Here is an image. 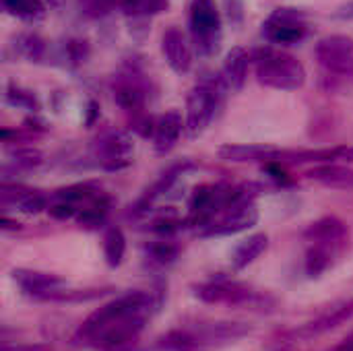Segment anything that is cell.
Wrapping results in <instances>:
<instances>
[{
    "instance_id": "277c9868",
    "label": "cell",
    "mask_w": 353,
    "mask_h": 351,
    "mask_svg": "<svg viewBox=\"0 0 353 351\" xmlns=\"http://www.w3.org/2000/svg\"><path fill=\"white\" fill-rule=\"evenodd\" d=\"M230 89L221 74L203 77L186 97V132L196 139L213 122L217 110L223 101V91Z\"/></svg>"
},
{
    "instance_id": "9c48e42d",
    "label": "cell",
    "mask_w": 353,
    "mask_h": 351,
    "mask_svg": "<svg viewBox=\"0 0 353 351\" xmlns=\"http://www.w3.org/2000/svg\"><path fill=\"white\" fill-rule=\"evenodd\" d=\"M12 281L17 283L19 292L33 300V302H58V296L68 288V283L56 275V273H46L37 269H14L10 273Z\"/></svg>"
},
{
    "instance_id": "ba28073f",
    "label": "cell",
    "mask_w": 353,
    "mask_h": 351,
    "mask_svg": "<svg viewBox=\"0 0 353 351\" xmlns=\"http://www.w3.org/2000/svg\"><path fill=\"white\" fill-rule=\"evenodd\" d=\"M93 157L105 172H120L132 163L134 141L124 130H105L93 143Z\"/></svg>"
},
{
    "instance_id": "1f68e13d",
    "label": "cell",
    "mask_w": 353,
    "mask_h": 351,
    "mask_svg": "<svg viewBox=\"0 0 353 351\" xmlns=\"http://www.w3.org/2000/svg\"><path fill=\"white\" fill-rule=\"evenodd\" d=\"M2 351H52L50 345L46 343H21V345H4Z\"/></svg>"
},
{
    "instance_id": "d6a6232c",
    "label": "cell",
    "mask_w": 353,
    "mask_h": 351,
    "mask_svg": "<svg viewBox=\"0 0 353 351\" xmlns=\"http://www.w3.org/2000/svg\"><path fill=\"white\" fill-rule=\"evenodd\" d=\"M335 19H343V21L353 19V0L345 2L343 6H339V8L335 10Z\"/></svg>"
},
{
    "instance_id": "6da1fadb",
    "label": "cell",
    "mask_w": 353,
    "mask_h": 351,
    "mask_svg": "<svg viewBox=\"0 0 353 351\" xmlns=\"http://www.w3.org/2000/svg\"><path fill=\"white\" fill-rule=\"evenodd\" d=\"M163 290H132L91 312L72 335L74 345L99 351L130 350L147 323L159 312Z\"/></svg>"
},
{
    "instance_id": "4fadbf2b",
    "label": "cell",
    "mask_w": 353,
    "mask_h": 351,
    "mask_svg": "<svg viewBox=\"0 0 353 351\" xmlns=\"http://www.w3.org/2000/svg\"><path fill=\"white\" fill-rule=\"evenodd\" d=\"M161 52L165 56L168 66L176 74H186L192 68V46L186 37V33L172 25L161 35Z\"/></svg>"
},
{
    "instance_id": "4dcf8cb0",
    "label": "cell",
    "mask_w": 353,
    "mask_h": 351,
    "mask_svg": "<svg viewBox=\"0 0 353 351\" xmlns=\"http://www.w3.org/2000/svg\"><path fill=\"white\" fill-rule=\"evenodd\" d=\"M14 161H17L19 166H25V168H33V166H39V163H41V153L35 151V149L17 151V153H14Z\"/></svg>"
},
{
    "instance_id": "9a60e30c",
    "label": "cell",
    "mask_w": 353,
    "mask_h": 351,
    "mask_svg": "<svg viewBox=\"0 0 353 351\" xmlns=\"http://www.w3.org/2000/svg\"><path fill=\"white\" fill-rule=\"evenodd\" d=\"M217 155L225 161H236V163H252V161H263V163H283L285 151L271 147V145H223L217 149Z\"/></svg>"
},
{
    "instance_id": "836d02e7",
    "label": "cell",
    "mask_w": 353,
    "mask_h": 351,
    "mask_svg": "<svg viewBox=\"0 0 353 351\" xmlns=\"http://www.w3.org/2000/svg\"><path fill=\"white\" fill-rule=\"evenodd\" d=\"M89 118H87V124H93V120H95V116H97V103L95 101H89Z\"/></svg>"
},
{
    "instance_id": "8fae6325",
    "label": "cell",
    "mask_w": 353,
    "mask_h": 351,
    "mask_svg": "<svg viewBox=\"0 0 353 351\" xmlns=\"http://www.w3.org/2000/svg\"><path fill=\"white\" fill-rule=\"evenodd\" d=\"M259 221V209L254 201H246L240 205H234L219 213L207 228H203L199 234L203 238H217V236H234L244 230H250Z\"/></svg>"
},
{
    "instance_id": "5bb4252c",
    "label": "cell",
    "mask_w": 353,
    "mask_h": 351,
    "mask_svg": "<svg viewBox=\"0 0 353 351\" xmlns=\"http://www.w3.org/2000/svg\"><path fill=\"white\" fill-rule=\"evenodd\" d=\"M345 248L347 244H337V242H308V250L304 257L306 277L319 279L321 275H325L341 261Z\"/></svg>"
},
{
    "instance_id": "4316f807",
    "label": "cell",
    "mask_w": 353,
    "mask_h": 351,
    "mask_svg": "<svg viewBox=\"0 0 353 351\" xmlns=\"http://www.w3.org/2000/svg\"><path fill=\"white\" fill-rule=\"evenodd\" d=\"M14 48H17V52H19L21 56H25L27 60H39V58L43 56V52H46V41H43L37 33L27 31V33H21V35L17 37Z\"/></svg>"
},
{
    "instance_id": "7a4b0ae2",
    "label": "cell",
    "mask_w": 353,
    "mask_h": 351,
    "mask_svg": "<svg viewBox=\"0 0 353 351\" xmlns=\"http://www.w3.org/2000/svg\"><path fill=\"white\" fill-rule=\"evenodd\" d=\"M252 331L248 323L217 321L176 327L157 341L161 351H217L228 348Z\"/></svg>"
},
{
    "instance_id": "f546056e",
    "label": "cell",
    "mask_w": 353,
    "mask_h": 351,
    "mask_svg": "<svg viewBox=\"0 0 353 351\" xmlns=\"http://www.w3.org/2000/svg\"><path fill=\"white\" fill-rule=\"evenodd\" d=\"M225 2V12L228 19L234 27H240L244 21V2L242 0H223Z\"/></svg>"
},
{
    "instance_id": "603a6c76",
    "label": "cell",
    "mask_w": 353,
    "mask_h": 351,
    "mask_svg": "<svg viewBox=\"0 0 353 351\" xmlns=\"http://www.w3.org/2000/svg\"><path fill=\"white\" fill-rule=\"evenodd\" d=\"M310 180H316L331 188H352L353 186V170L341 163H323L308 172Z\"/></svg>"
},
{
    "instance_id": "52a82bcc",
    "label": "cell",
    "mask_w": 353,
    "mask_h": 351,
    "mask_svg": "<svg viewBox=\"0 0 353 351\" xmlns=\"http://www.w3.org/2000/svg\"><path fill=\"white\" fill-rule=\"evenodd\" d=\"M263 35L275 46H294L308 35V17L300 8H275L263 23Z\"/></svg>"
},
{
    "instance_id": "7402d4cb",
    "label": "cell",
    "mask_w": 353,
    "mask_h": 351,
    "mask_svg": "<svg viewBox=\"0 0 353 351\" xmlns=\"http://www.w3.org/2000/svg\"><path fill=\"white\" fill-rule=\"evenodd\" d=\"M269 246V236L267 234H252L246 240H242L234 252H232V269L234 271H244L250 267Z\"/></svg>"
},
{
    "instance_id": "f1b7e54d",
    "label": "cell",
    "mask_w": 353,
    "mask_h": 351,
    "mask_svg": "<svg viewBox=\"0 0 353 351\" xmlns=\"http://www.w3.org/2000/svg\"><path fill=\"white\" fill-rule=\"evenodd\" d=\"M66 54H68L72 64H81L89 56V43L85 39H70L66 43Z\"/></svg>"
},
{
    "instance_id": "ffe728a7",
    "label": "cell",
    "mask_w": 353,
    "mask_h": 351,
    "mask_svg": "<svg viewBox=\"0 0 353 351\" xmlns=\"http://www.w3.org/2000/svg\"><path fill=\"white\" fill-rule=\"evenodd\" d=\"M2 203L4 205H12L17 211L27 213V215H37L41 211H46L50 207L48 197H43L37 190H27L21 186H14V192H10L6 186H2Z\"/></svg>"
},
{
    "instance_id": "e575fe53",
    "label": "cell",
    "mask_w": 353,
    "mask_h": 351,
    "mask_svg": "<svg viewBox=\"0 0 353 351\" xmlns=\"http://www.w3.org/2000/svg\"><path fill=\"white\" fill-rule=\"evenodd\" d=\"M116 351H132V348H130V350H116Z\"/></svg>"
},
{
    "instance_id": "484cf974",
    "label": "cell",
    "mask_w": 353,
    "mask_h": 351,
    "mask_svg": "<svg viewBox=\"0 0 353 351\" xmlns=\"http://www.w3.org/2000/svg\"><path fill=\"white\" fill-rule=\"evenodd\" d=\"M4 8L23 19V21H39L46 17V4L41 0H2Z\"/></svg>"
},
{
    "instance_id": "cb8c5ba5",
    "label": "cell",
    "mask_w": 353,
    "mask_h": 351,
    "mask_svg": "<svg viewBox=\"0 0 353 351\" xmlns=\"http://www.w3.org/2000/svg\"><path fill=\"white\" fill-rule=\"evenodd\" d=\"M180 257V246L172 240L161 236V240H155L145 246V261L153 269H168L174 265Z\"/></svg>"
},
{
    "instance_id": "d4e9b609",
    "label": "cell",
    "mask_w": 353,
    "mask_h": 351,
    "mask_svg": "<svg viewBox=\"0 0 353 351\" xmlns=\"http://www.w3.org/2000/svg\"><path fill=\"white\" fill-rule=\"evenodd\" d=\"M124 254H126V238L122 234L120 228H105L103 232V257H105V263L108 267L116 269L122 265L124 261Z\"/></svg>"
},
{
    "instance_id": "8992f818",
    "label": "cell",
    "mask_w": 353,
    "mask_h": 351,
    "mask_svg": "<svg viewBox=\"0 0 353 351\" xmlns=\"http://www.w3.org/2000/svg\"><path fill=\"white\" fill-rule=\"evenodd\" d=\"M192 294L205 302V304H225V306H252V308H265L267 306V296L256 292L254 288L236 281L225 275H217L209 281L196 283L192 288Z\"/></svg>"
},
{
    "instance_id": "30bf717a",
    "label": "cell",
    "mask_w": 353,
    "mask_h": 351,
    "mask_svg": "<svg viewBox=\"0 0 353 351\" xmlns=\"http://www.w3.org/2000/svg\"><path fill=\"white\" fill-rule=\"evenodd\" d=\"M314 56L319 64L327 70V74L350 79L353 77V37L333 33L319 39L314 48Z\"/></svg>"
},
{
    "instance_id": "e0dca14e",
    "label": "cell",
    "mask_w": 353,
    "mask_h": 351,
    "mask_svg": "<svg viewBox=\"0 0 353 351\" xmlns=\"http://www.w3.org/2000/svg\"><path fill=\"white\" fill-rule=\"evenodd\" d=\"M168 4L170 0H122L120 8L130 23V33H137V29L147 31L145 25L149 23V19L163 12Z\"/></svg>"
},
{
    "instance_id": "3957f363",
    "label": "cell",
    "mask_w": 353,
    "mask_h": 351,
    "mask_svg": "<svg viewBox=\"0 0 353 351\" xmlns=\"http://www.w3.org/2000/svg\"><path fill=\"white\" fill-rule=\"evenodd\" d=\"M256 81L265 87L279 89V91H296L306 83V68L304 64L273 46H265L252 52Z\"/></svg>"
},
{
    "instance_id": "d6986e66",
    "label": "cell",
    "mask_w": 353,
    "mask_h": 351,
    "mask_svg": "<svg viewBox=\"0 0 353 351\" xmlns=\"http://www.w3.org/2000/svg\"><path fill=\"white\" fill-rule=\"evenodd\" d=\"M250 56L244 48L236 46L232 48L228 54H225V60H223V66H221V77L225 81V85L230 89H236L240 91L248 79V66H250Z\"/></svg>"
},
{
    "instance_id": "2e32d148",
    "label": "cell",
    "mask_w": 353,
    "mask_h": 351,
    "mask_svg": "<svg viewBox=\"0 0 353 351\" xmlns=\"http://www.w3.org/2000/svg\"><path fill=\"white\" fill-rule=\"evenodd\" d=\"M186 128V122L182 120V114L178 110H168L165 114H161L159 118H155V126H153V147L159 155L170 153L176 143L180 141L182 130Z\"/></svg>"
},
{
    "instance_id": "44dd1931",
    "label": "cell",
    "mask_w": 353,
    "mask_h": 351,
    "mask_svg": "<svg viewBox=\"0 0 353 351\" xmlns=\"http://www.w3.org/2000/svg\"><path fill=\"white\" fill-rule=\"evenodd\" d=\"M114 99L124 112H130L137 116L145 108V89L134 77L120 79L118 85L114 87Z\"/></svg>"
},
{
    "instance_id": "83f0119b",
    "label": "cell",
    "mask_w": 353,
    "mask_h": 351,
    "mask_svg": "<svg viewBox=\"0 0 353 351\" xmlns=\"http://www.w3.org/2000/svg\"><path fill=\"white\" fill-rule=\"evenodd\" d=\"M6 101L12 103V106H17V108L31 110V112L39 110V103H37L35 95L31 91H25V89L14 87V85H8V89H6Z\"/></svg>"
},
{
    "instance_id": "5b68a950",
    "label": "cell",
    "mask_w": 353,
    "mask_h": 351,
    "mask_svg": "<svg viewBox=\"0 0 353 351\" xmlns=\"http://www.w3.org/2000/svg\"><path fill=\"white\" fill-rule=\"evenodd\" d=\"M188 29L194 50L201 56H215L223 39V21L215 0H190Z\"/></svg>"
},
{
    "instance_id": "ac0fdd59",
    "label": "cell",
    "mask_w": 353,
    "mask_h": 351,
    "mask_svg": "<svg viewBox=\"0 0 353 351\" xmlns=\"http://www.w3.org/2000/svg\"><path fill=\"white\" fill-rule=\"evenodd\" d=\"M304 240L306 242H337V244H350V230L347 225L331 215V217H323L314 223H310L304 230Z\"/></svg>"
},
{
    "instance_id": "7c38bea8",
    "label": "cell",
    "mask_w": 353,
    "mask_h": 351,
    "mask_svg": "<svg viewBox=\"0 0 353 351\" xmlns=\"http://www.w3.org/2000/svg\"><path fill=\"white\" fill-rule=\"evenodd\" d=\"M353 319V300H343V302H337L333 306H329L327 310H323L319 317H314L312 321L300 325L292 337L296 339H312V337H321L329 331H335L339 329L341 325H345L347 321Z\"/></svg>"
}]
</instances>
